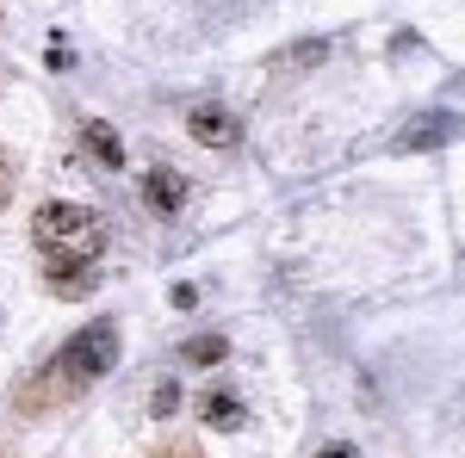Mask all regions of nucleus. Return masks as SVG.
I'll return each mask as SVG.
<instances>
[{
	"mask_svg": "<svg viewBox=\"0 0 465 458\" xmlns=\"http://www.w3.org/2000/svg\"><path fill=\"white\" fill-rule=\"evenodd\" d=\"M236 422H242V403L223 396V390H212V396H205V427H236Z\"/></svg>",
	"mask_w": 465,
	"mask_h": 458,
	"instance_id": "nucleus-7",
	"label": "nucleus"
},
{
	"mask_svg": "<svg viewBox=\"0 0 465 458\" xmlns=\"http://www.w3.org/2000/svg\"><path fill=\"white\" fill-rule=\"evenodd\" d=\"M0 199H6V174H0Z\"/></svg>",
	"mask_w": 465,
	"mask_h": 458,
	"instance_id": "nucleus-11",
	"label": "nucleus"
},
{
	"mask_svg": "<svg viewBox=\"0 0 465 458\" xmlns=\"http://www.w3.org/2000/svg\"><path fill=\"white\" fill-rule=\"evenodd\" d=\"M32 242L44 254V273H50V291H87L94 273H100V254H106V223L94 205H74V199H50L37 205L32 217Z\"/></svg>",
	"mask_w": 465,
	"mask_h": 458,
	"instance_id": "nucleus-1",
	"label": "nucleus"
},
{
	"mask_svg": "<svg viewBox=\"0 0 465 458\" xmlns=\"http://www.w3.org/2000/svg\"><path fill=\"white\" fill-rule=\"evenodd\" d=\"M143 199H149V211H155V217H174L180 199H186V180H180L174 168H149V174H143Z\"/></svg>",
	"mask_w": 465,
	"mask_h": 458,
	"instance_id": "nucleus-4",
	"label": "nucleus"
},
{
	"mask_svg": "<svg viewBox=\"0 0 465 458\" xmlns=\"http://www.w3.org/2000/svg\"><path fill=\"white\" fill-rule=\"evenodd\" d=\"M81 137H87V149H94V155H100V168H124V149H118V137H112L106 124H87Z\"/></svg>",
	"mask_w": 465,
	"mask_h": 458,
	"instance_id": "nucleus-6",
	"label": "nucleus"
},
{
	"mask_svg": "<svg viewBox=\"0 0 465 458\" xmlns=\"http://www.w3.org/2000/svg\"><path fill=\"white\" fill-rule=\"evenodd\" d=\"M112 365H118V322L100 317V322H87V328H74L69 341L56 347V359L32 378V396H19V403H32V409H56V403L81 396L87 385H100Z\"/></svg>",
	"mask_w": 465,
	"mask_h": 458,
	"instance_id": "nucleus-2",
	"label": "nucleus"
},
{
	"mask_svg": "<svg viewBox=\"0 0 465 458\" xmlns=\"http://www.w3.org/2000/svg\"><path fill=\"white\" fill-rule=\"evenodd\" d=\"M186 131L205 142V149H230V142L242 137V131H236V112H230V106H193V112H186Z\"/></svg>",
	"mask_w": 465,
	"mask_h": 458,
	"instance_id": "nucleus-3",
	"label": "nucleus"
},
{
	"mask_svg": "<svg viewBox=\"0 0 465 458\" xmlns=\"http://www.w3.org/2000/svg\"><path fill=\"white\" fill-rule=\"evenodd\" d=\"M186 359H193V365H217V359H223V341H217V335H205V341H186Z\"/></svg>",
	"mask_w": 465,
	"mask_h": 458,
	"instance_id": "nucleus-8",
	"label": "nucleus"
},
{
	"mask_svg": "<svg viewBox=\"0 0 465 458\" xmlns=\"http://www.w3.org/2000/svg\"><path fill=\"white\" fill-rule=\"evenodd\" d=\"M460 137V118H416L403 131V149H440V142Z\"/></svg>",
	"mask_w": 465,
	"mask_h": 458,
	"instance_id": "nucleus-5",
	"label": "nucleus"
},
{
	"mask_svg": "<svg viewBox=\"0 0 465 458\" xmlns=\"http://www.w3.org/2000/svg\"><path fill=\"white\" fill-rule=\"evenodd\" d=\"M162 458H199V453H162Z\"/></svg>",
	"mask_w": 465,
	"mask_h": 458,
	"instance_id": "nucleus-10",
	"label": "nucleus"
},
{
	"mask_svg": "<svg viewBox=\"0 0 465 458\" xmlns=\"http://www.w3.org/2000/svg\"><path fill=\"white\" fill-rule=\"evenodd\" d=\"M317 458H360V453H354V446H322Z\"/></svg>",
	"mask_w": 465,
	"mask_h": 458,
	"instance_id": "nucleus-9",
	"label": "nucleus"
}]
</instances>
